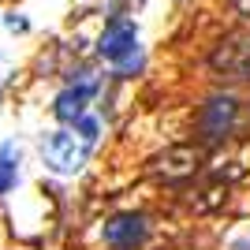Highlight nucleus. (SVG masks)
<instances>
[{
	"label": "nucleus",
	"instance_id": "obj_1",
	"mask_svg": "<svg viewBox=\"0 0 250 250\" xmlns=\"http://www.w3.org/2000/svg\"><path fill=\"white\" fill-rule=\"evenodd\" d=\"M235 124H239V101L228 97V94H217V97H209V101L202 104L194 135H198L202 146H220V142L235 131Z\"/></svg>",
	"mask_w": 250,
	"mask_h": 250
},
{
	"label": "nucleus",
	"instance_id": "obj_2",
	"mask_svg": "<svg viewBox=\"0 0 250 250\" xmlns=\"http://www.w3.org/2000/svg\"><path fill=\"white\" fill-rule=\"evenodd\" d=\"M206 165V149L202 146H168L149 161V176L165 179V183H187L194 179Z\"/></svg>",
	"mask_w": 250,
	"mask_h": 250
},
{
	"label": "nucleus",
	"instance_id": "obj_3",
	"mask_svg": "<svg viewBox=\"0 0 250 250\" xmlns=\"http://www.w3.org/2000/svg\"><path fill=\"white\" fill-rule=\"evenodd\" d=\"M42 157H45V165H49L52 172L71 176V172H79V168L86 165L90 142H86L83 135H75V131H52L42 142Z\"/></svg>",
	"mask_w": 250,
	"mask_h": 250
},
{
	"label": "nucleus",
	"instance_id": "obj_4",
	"mask_svg": "<svg viewBox=\"0 0 250 250\" xmlns=\"http://www.w3.org/2000/svg\"><path fill=\"white\" fill-rule=\"evenodd\" d=\"M209 67L220 75V79H231V83H250V38H231V42H220L209 56Z\"/></svg>",
	"mask_w": 250,
	"mask_h": 250
},
{
	"label": "nucleus",
	"instance_id": "obj_5",
	"mask_svg": "<svg viewBox=\"0 0 250 250\" xmlns=\"http://www.w3.org/2000/svg\"><path fill=\"white\" fill-rule=\"evenodd\" d=\"M101 235L112 250H142L149 239V220L142 213H120L101 228Z\"/></svg>",
	"mask_w": 250,
	"mask_h": 250
},
{
	"label": "nucleus",
	"instance_id": "obj_6",
	"mask_svg": "<svg viewBox=\"0 0 250 250\" xmlns=\"http://www.w3.org/2000/svg\"><path fill=\"white\" fill-rule=\"evenodd\" d=\"M138 49V30H135V22L131 19H116L104 26L101 34V42H97V52H101L104 60H127V56H135Z\"/></svg>",
	"mask_w": 250,
	"mask_h": 250
},
{
	"label": "nucleus",
	"instance_id": "obj_7",
	"mask_svg": "<svg viewBox=\"0 0 250 250\" xmlns=\"http://www.w3.org/2000/svg\"><path fill=\"white\" fill-rule=\"evenodd\" d=\"M90 97H94V83H79V86H67L60 97H56V104H52V112H56V120H63V124H75L79 116L86 112V104H90Z\"/></svg>",
	"mask_w": 250,
	"mask_h": 250
},
{
	"label": "nucleus",
	"instance_id": "obj_8",
	"mask_svg": "<svg viewBox=\"0 0 250 250\" xmlns=\"http://www.w3.org/2000/svg\"><path fill=\"white\" fill-rule=\"evenodd\" d=\"M15 161H19V153H15L11 146H4V153H0V194H8V190L15 187V179H19Z\"/></svg>",
	"mask_w": 250,
	"mask_h": 250
},
{
	"label": "nucleus",
	"instance_id": "obj_9",
	"mask_svg": "<svg viewBox=\"0 0 250 250\" xmlns=\"http://www.w3.org/2000/svg\"><path fill=\"white\" fill-rule=\"evenodd\" d=\"M235 8H239L243 15H247V19H250V0H235Z\"/></svg>",
	"mask_w": 250,
	"mask_h": 250
}]
</instances>
